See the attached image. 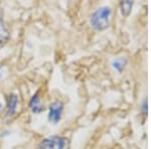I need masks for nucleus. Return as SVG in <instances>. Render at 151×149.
<instances>
[{
	"label": "nucleus",
	"mask_w": 151,
	"mask_h": 149,
	"mask_svg": "<svg viewBox=\"0 0 151 149\" xmlns=\"http://www.w3.org/2000/svg\"><path fill=\"white\" fill-rule=\"evenodd\" d=\"M134 2L133 1H122L120 3V9H121V13H122L123 16L127 17L129 16V14L131 13V10H132V7H133Z\"/></svg>",
	"instance_id": "obj_8"
},
{
	"label": "nucleus",
	"mask_w": 151,
	"mask_h": 149,
	"mask_svg": "<svg viewBox=\"0 0 151 149\" xmlns=\"http://www.w3.org/2000/svg\"><path fill=\"white\" fill-rule=\"evenodd\" d=\"M29 108L31 109V111L35 114H40L42 111H45V106L41 103L40 98L38 96V92L31 98L30 102H29Z\"/></svg>",
	"instance_id": "obj_4"
},
{
	"label": "nucleus",
	"mask_w": 151,
	"mask_h": 149,
	"mask_svg": "<svg viewBox=\"0 0 151 149\" xmlns=\"http://www.w3.org/2000/svg\"><path fill=\"white\" fill-rule=\"evenodd\" d=\"M10 37L9 29L3 19L0 18V43H4Z\"/></svg>",
	"instance_id": "obj_7"
},
{
	"label": "nucleus",
	"mask_w": 151,
	"mask_h": 149,
	"mask_svg": "<svg viewBox=\"0 0 151 149\" xmlns=\"http://www.w3.org/2000/svg\"><path fill=\"white\" fill-rule=\"evenodd\" d=\"M63 111H64V103L60 101H55L50 104V112H48V121L50 123L58 124L62 119Z\"/></svg>",
	"instance_id": "obj_3"
},
{
	"label": "nucleus",
	"mask_w": 151,
	"mask_h": 149,
	"mask_svg": "<svg viewBox=\"0 0 151 149\" xmlns=\"http://www.w3.org/2000/svg\"><path fill=\"white\" fill-rule=\"evenodd\" d=\"M141 110H142V113L144 116L147 115V112H148V102H147V99H144L141 104Z\"/></svg>",
	"instance_id": "obj_9"
},
{
	"label": "nucleus",
	"mask_w": 151,
	"mask_h": 149,
	"mask_svg": "<svg viewBox=\"0 0 151 149\" xmlns=\"http://www.w3.org/2000/svg\"><path fill=\"white\" fill-rule=\"evenodd\" d=\"M69 141L62 136H52L50 138L43 139L38 144L37 149H67Z\"/></svg>",
	"instance_id": "obj_2"
},
{
	"label": "nucleus",
	"mask_w": 151,
	"mask_h": 149,
	"mask_svg": "<svg viewBox=\"0 0 151 149\" xmlns=\"http://www.w3.org/2000/svg\"><path fill=\"white\" fill-rule=\"evenodd\" d=\"M18 105V98L15 94H11L8 98V105H7V115L12 116L15 114L16 110H17Z\"/></svg>",
	"instance_id": "obj_5"
},
{
	"label": "nucleus",
	"mask_w": 151,
	"mask_h": 149,
	"mask_svg": "<svg viewBox=\"0 0 151 149\" xmlns=\"http://www.w3.org/2000/svg\"><path fill=\"white\" fill-rule=\"evenodd\" d=\"M127 63H128L127 58H124V57H119V58H115V60H113V62L111 63V66L116 72L122 73L123 71L125 70Z\"/></svg>",
	"instance_id": "obj_6"
},
{
	"label": "nucleus",
	"mask_w": 151,
	"mask_h": 149,
	"mask_svg": "<svg viewBox=\"0 0 151 149\" xmlns=\"http://www.w3.org/2000/svg\"><path fill=\"white\" fill-rule=\"evenodd\" d=\"M112 9L109 6H102L92 14L90 22L96 30H104L110 25Z\"/></svg>",
	"instance_id": "obj_1"
},
{
	"label": "nucleus",
	"mask_w": 151,
	"mask_h": 149,
	"mask_svg": "<svg viewBox=\"0 0 151 149\" xmlns=\"http://www.w3.org/2000/svg\"><path fill=\"white\" fill-rule=\"evenodd\" d=\"M1 106H2V105H1V103H0V110H1Z\"/></svg>",
	"instance_id": "obj_10"
}]
</instances>
